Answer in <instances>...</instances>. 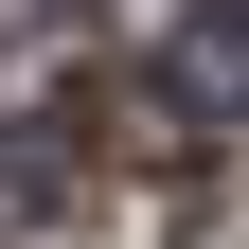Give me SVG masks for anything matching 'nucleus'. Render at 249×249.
<instances>
[{"label": "nucleus", "instance_id": "1", "mask_svg": "<svg viewBox=\"0 0 249 249\" xmlns=\"http://www.w3.org/2000/svg\"><path fill=\"white\" fill-rule=\"evenodd\" d=\"M160 124H249V0H196L160 36Z\"/></svg>", "mask_w": 249, "mask_h": 249}, {"label": "nucleus", "instance_id": "2", "mask_svg": "<svg viewBox=\"0 0 249 249\" xmlns=\"http://www.w3.org/2000/svg\"><path fill=\"white\" fill-rule=\"evenodd\" d=\"M71 196V124H0V231H53Z\"/></svg>", "mask_w": 249, "mask_h": 249}]
</instances>
